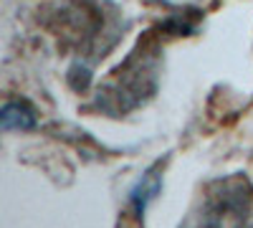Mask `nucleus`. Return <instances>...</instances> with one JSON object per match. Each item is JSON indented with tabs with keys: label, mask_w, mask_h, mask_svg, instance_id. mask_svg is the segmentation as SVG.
<instances>
[{
	"label": "nucleus",
	"mask_w": 253,
	"mask_h": 228,
	"mask_svg": "<svg viewBox=\"0 0 253 228\" xmlns=\"http://www.w3.org/2000/svg\"><path fill=\"white\" fill-rule=\"evenodd\" d=\"M0 122H3V130H31L36 124V114L33 109L26 104V101H8L3 107V114H0Z\"/></svg>",
	"instance_id": "1"
}]
</instances>
